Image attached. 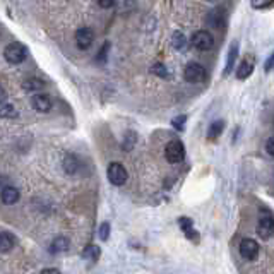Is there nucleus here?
Returning <instances> with one entry per match:
<instances>
[{"label":"nucleus","mask_w":274,"mask_h":274,"mask_svg":"<svg viewBox=\"0 0 274 274\" xmlns=\"http://www.w3.org/2000/svg\"><path fill=\"white\" fill-rule=\"evenodd\" d=\"M254 69H256V60H254V57H247V59H245L243 62L238 65L237 79H240V81H245V79H249L250 75H252Z\"/></svg>","instance_id":"nucleus-10"},{"label":"nucleus","mask_w":274,"mask_h":274,"mask_svg":"<svg viewBox=\"0 0 274 274\" xmlns=\"http://www.w3.org/2000/svg\"><path fill=\"white\" fill-rule=\"evenodd\" d=\"M93 41H94V33L91 28H79V30L75 31V45L81 50L91 48Z\"/></svg>","instance_id":"nucleus-8"},{"label":"nucleus","mask_w":274,"mask_h":274,"mask_svg":"<svg viewBox=\"0 0 274 274\" xmlns=\"http://www.w3.org/2000/svg\"><path fill=\"white\" fill-rule=\"evenodd\" d=\"M274 6V0H252V7L256 9H266Z\"/></svg>","instance_id":"nucleus-26"},{"label":"nucleus","mask_w":274,"mask_h":274,"mask_svg":"<svg viewBox=\"0 0 274 274\" xmlns=\"http://www.w3.org/2000/svg\"><path fill=\"white\" fill-rule=\"evenodd\" d=\"M22 88H24L26 91L38 93V91H40V89H43V88H45V83L41 81V79L31 77V79H26V81L22 83Z\"/></svg>","instance_id":"nucleus-18"},{"label":"nucleus","mask_w":274,"mask_h":274,"mask_svg":"<svg viewBox=\"0 0 274 274\" xmlns=\"http://www.w3.org/2000/svg\"><path fill=\"white\" fill-rule=\"evenodd\" d=\"M115 2H117V0H96V4L101 9H110V7L115 6Z\"/></svg>","instance_id":"nucleus-29"},{"label":"nucleus","mask_w":274,"mask_h":274,"mask_svg":"<svg viewBox=\"0 0 274 274\" xmlns=\"http://www.w3.org/2000/svg\"><path fill=\"white\" fill-rule=\"evenodd\" d=\"M240 254H242L243 259H247V261H256V259L259 257V243L256 242V240L252 238H243L242 242H240Z\"/></svg>","instance_id":"nucleus-7"},{"label":"nucleus","mask_w":274,"mask_h":274,"mask_svg":"<svg viewBox=\"0 0 274 274\" xmlns=\"http://www.w3.org/2000/svg\"><path fill=\"white\" fill-rule=\"evenodd\" d=\"M14 245H16L14 235L9 231H0V252H9L14 249Z\"/></svg>","instance_id":"nucleus-13"},{"label":"nucleus","mask_w":274,"mask_h":274,"mask_svg":"<svg viewBox=\"0 0 274 274\" xmlns=\"http://www.w3.org/2000/svg\"><path fill=\"white\" fill-rule=\"evenodd\" d=\"M225 130V122L223 120H214L207 129V139L209 141H216L218 137L223 134Z\"/></svg>","instance_id":"nucleus-16"},{"label":"nucleus","mask_w":274,"mask_h":274,"mask_svg":"<svg viewBox=\"0 0 274 274\" xmlns=\"http://www.w3.org/2000/svg\"><path fill=\"white\" fill-rule=\"evenodd\" d=\"M172 45H173V48L175 50H183L187 46V38L183 33L180 31H175L173 33V36H172Z\"/></svg>","instance_id":"nucleus-22"},{"label":"nucleus","mask_w":274,"mask_h":274,"mask_svg":"<svg viewBox=\"0 0 274 274\" xmlns=\"http://www.w3.org/2000/svg\"><path fill=\"white\" fill-rule=\"evenodd\" d=\"M125 141H127V143L124 144V148H125V149H130L132 146L135 144V134H134V132H129V134H127V137H125Z\"/></svg>","instance_id":"nucleus-28"},{"label":"nucleus","mask_w":274,"mask_h":274,"mask_svg":"<svg viewBox=\"0 0 274 274\" xmlns=\"http://www.w3.org/2000/svg\"><path fill=\"white\" fill-rule=\"evenodd\" d=\"M0 101H6V91L2 89V86H0Z\"/></svg>","instance_id":"nucleus-33"},{"label":"nucleus","mask_w":274,"mask_h":274,"mask_svg":"<svg viewBox=\"0 0 274 274\" xmlns=\"http://www.w3.org/2000/svg\"><path fill=\"white\" fill-rule=\"evenodd\" d=\"M207 2H216V0H207Z\"/></svg>","instance_id":"nucleus-34"},{"label":"nucleus","mask_w":274,"mask_h":274,"mask_svg":"<svg viewBox=\"0 0 274 274\" xmlns=\"http://www.w3.org/2000/svg\"><path fill=\"white\" fill-rule=\"evenodd\" d=\"M0 117L2 119H14V117H17V110L9 101H0Z\"/></svg>","instance_id":"nucleus-20"},{"label":"nucleus","mask_w":274,"mask_h":274,"mask_svg":"<svg viewBox=\"0 0 274 274\" xmlns=\"http://www.w3.org/2000/svg\"><path fill=\"white\" fill-rule=\"evenodd\" d=\"M178 225H180V228L183 230V233L187 235V238L197 240V237H199V233H197V231L194 230L192 220H188V218H180V220H178Z\"/></svg>","instance_id":"nucleus-15"},{"label":"nucleus","mask_w":274,"mask_h":274,"mask_svg":"<svg viewBox=\"0 0 274 274\" xmlns=\"http://www.w3.org/2000/svg\"><path fill=\"white\" fill-rule=\"evenodd\" d=\"M192 45H194V48H197L201 51H207V50H211L212 46H214V38H212V35L209 31L201 30V31L194 33Z\"/></svg>","instance_id":"nucleus-3"},{"label":"nucleus","mask_w":274,"mask_h":274,"mask_svg":"<svg viewBox=\"0 0 274 274\" xmlns=\"http://www.w3.org/2000/svg\"><path fill=\"white\" fill-rule=\"evenodd\" d=\"M79 168V161L77 158H75L74 154H67L64 158V172L69 173V175H74L75 172H77Z\"/></svg>","instance_id":"nucleus-17"},{"label":"nucleus","mask_w":274,"mask_h":274,"mask_svg":"<svg viewBox=\"0 0 274 274\" xmlns=\"http://www.w3.org/2000/svg\"><path fill=\"white\" fill-rule=\"evenodd\" d=\"M271 69H274V51H272L271 57H269L267 62H266V70H267V72H269Z\"/></svg>","instance_id":"nucleus-31"},{"label":"nucleus","mask_w":274,"mask_h":274,"mask_svg":"<svg viewBox=\"0 0 274 274\" xmlns=\"http://www.w3.org/2000/svg\"><path fill=\"white\" fill-rule=\"evenodd\" d=\"M165 158L172 165L182 163L183 158H185V146L180 141H170L167 148H165Z\"/></svg>","instance_id":"nucleus-1"},{"label":"nucleus","mask_w":274,"mask_h":274,"mask_svg":"<svg viewBox=\"0 0 274 274\" xmlns=\"http://www.w3.org/2000/svg\"><path fill=\"white\" fill-rule=\"evenodd\" d=\"M40 274H60V272L57 271V269H53V267H48V269H43Z\"/></svg>","instance_id":"nucleus-32"},{"label":"nucleus","mask_w":274,"mask_h":274,"mask_svg":"<svg viewBox=\"0 0 274 274\" xmlns=\"http://www.w3.org/2000/svg\"><path fill=\"white\" fill-rule=\"evenodd\" d=\"M4 57H6V60L9 64H21L24 62L26 59V48L22 46L19 41H12V43H9L6 46V50H4Z\"/></svg>","instance_id":"nucleus-2"},{"label":"nucleus","mask_w":274,"mask_h":274,"mask_svg":"<svg viewBox=\"0 0 274 274\" xmlns=\"http://www.w3.org/2000/svg\"><path fill=\"white\" fill-rule=\"evenodd\" d=\"M257 235L264 240L271 238L274 235V218L269 212H266V214H261V218H259V223H257Z\"/></svg>","instance_id":"nucleus-5"},{"label":"nucleus","mask_w":274,"mask_h":274,"mask_svg":"<svg viewBox=\"0 0 274 274\" xmlns=\"http://www.w3.org/2000/svg\"><path fill=\"white\" fill-rule=\"evenodd\" d=\"M238 41H233L228 50V57H226V65H225V75H228L231 70L235 67V62H237L238 59Z\"/></svg>","instance_id":"nucleus-12"},{"label":"nucleus","mask_w":274,"mask_h":274,"mask_svg":"<svg viewBox=\"0 0 274 274\" xmlns=\"http://www.w3.org/2000/svg\"><path fill=\"white\" fill-rule=\"evenodd\" d=\"M108 48H110V43H105L103 45V48L100 50V53H98V57H96V60L100 64H103L106 60V53H108Z\"/></svg>","instance_id":"nucleus-27"},{"label":"nucleus","mask_w":274,"mask_h":274,"mask_svg":"<svg viewBox=\"0 0 274 274\" xmlns=\"http://www.w3.org/2000/svg\"><path fill=\"white\" fill-rule=\"evenodd\" d=\"M19 197H21V194H19L17 188H16V187H12V185L4 187V188H2V192H0V201H2L6 206L16 204V202L19 201Z\"/></svg>","instance_id":"nucleus-11"},{"label":"nucleus","mask_w":274,"mask_h":274,"mask_svg":"<svg viewBox=\"0 0 274 274\" xmlns=\"http://www.w3.org/2000/svg\"><path fill=\"white\" fill-rule=\"evenodd\" d=\"M185 122H187V117L185 115H180V117H175V119L172 120V125L177 130H183V127H185Z\"/></svg>","instance_id":"nucleus-23"},{"label":"nucleus","mask_w":274,"mask_h":274,"mask_svg":"<svg viewBox=\"0 0 274 274\" xmlns=\"http://www.w3.org/2000/svg\"><path fill=\"white\" fill-rule=\"evenodd\" d=\"M183 77H185L187 83H192V84L202 83L206 79V69L202 67L201 64L190 62L185 67V70H183Z\"/></svg>","instance_id":"nucleus-4"},{"label":"nucleus","mask_w":274,"mask_h":274,"mask_svg":"<svg viewBox=\"0 0 274 274\" xmlns=\"http://www.w3.org/2000/svg\"><path fill=\"white\" fill-rule=\"evenodd\" d=\"M151 70H153L156 75H159V77H168V70L163 64H154Z\"/></svg>","instance_id":"nucleus-24"},{"label":"nucleus","mask_w":274,"mask_h":274,"mask_svg":"<svg viewBox=\"0 0 274 274\" xmlns=\"http://www.w3.org/2000/svg\"><path fill=\"white\" fill-rule=\"evenodd\" d=\"M127 178H129V175H127V170L124 168V165L110 163V167H108V180H110L113 185H124Z\"/></svg>","instance_id":"nucleus-6"},{"label":"nucleus","mask_w":274,"mask_h":274,"mask_svg":"<svg viewBox=\"0 0 274 274\" xmlns=\"http://www.w3.org/2000/svg\"><path fill=\"white\" fill-rule=\"evenodd\" d=\"M83 257L89 262H96L98 257H100V247H98V245H88V247L83 250Z\"/></svg>","instance_id":"nucleus-21"},{"label":"nucleus","mask_w":274,"mask_h":274,"mask_svg":"<svg viewBox=\"0 0 274 274\" xmlns=\"http://www.w3.org/2000/svg\"><path fill=\"white\" fill-rule=\"evenodd\" d=\"M266 151H267V153L274 158V137H269V139H267V143H266Z\"/></svg>","instance_id":"nucleus-30"},{"label":"nucleus","mask_w":274,"mask_h":274,"mask_svg":"<svg viewBox=\"0 0 274 274\" xmlns=\"http://www.w3.org/2000/svg\"><path fill=\"white\" fill-rule=\"evenodd\" d=\"M31 106L35 108L36 112L46 113L51 110V98L45 93H36L35 96L31 98Z\"/></svg>","instance_id":"nucleus-9"},{"label":"nucleus","mask_w":274,"mask_h":274,"mask_svg":"<svg viewBox=\"0 0 274 274\" xmlns=\"http://www.w3.org/2000/svg\"><path fill=\"white\" fill-rule=\"evenodd\" d=\"M69 247H70V242L67 237H57V238H53V242L50 243V252L60 254V252H65Z\"/></svg>","instance_id":"nucleus-14"},{"label":"nucleus","mask_w":274,"mask_h":274,"mask_svg":"<svg viewBox=\"0 0 274 274\" xmlns=\"http://www.w3.org/2000/svg\"><path fill=\"white\" fill-rule=\"evenodd\" d=\"M98 235H100L101 240H108V237H110V223H108V221H105V223L100 226V231H98Z\"/></svg>","instance_id":"nucleus-25"},{"label":"nucleus","mask_w":274,"mask_h":274,"mask_svg":"<svg viewBox=\"0 0 274 274\" xmlns=\"http://www.w3.org/2000/svg\"><path fill=\"white\" fill-rule=\"evenodd\" d=\"M223 12L221 11H212L209 12V16H207V24H211L212 28H216V30H221V26H223Z\"/></svg>","instance_id":"nucleus-19"}]
</instances>
